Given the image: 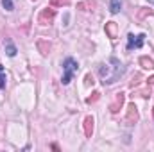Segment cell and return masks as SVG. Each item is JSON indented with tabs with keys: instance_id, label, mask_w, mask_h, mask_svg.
I'll return each mask as SVG.
<instances>
[{
	"instance_id": "obj_4",
	"label": "cell",
	"mask_w": 154,
	"mask_h": 152,
	"mask_svg": "<svg viewBox=\"0 0 154 152\" xmlns=\"http://www.w3.org/2000/svg\"><path fill=\"white\" fill-rule=\"evenodd\" d=\"M91 132H93V118L88 116V118L84 120V134H86L88 138H91Z\"/></svg>"
},
{
	"instance_id": "obj_1",
	"label": "cell",
	"mask_w": 154,
	"mask_h": 152,
	"mask_svg": "<svg viewBox=\"0 0 154 152\" xmlns=\"http://www.w3.org/2000/svg\"><path fill=\"white\" fill-rule=\"evenodd\" d=\"M77 68H79V65H77V61L74 57H66V59L63 61V79H61V82H63L65 86L70 84V81H72L74 74L77 72Z\"/></svg>"
},
{
	"instance_id": "obj_12",
	"label": "cell",
	"mask_w": 154,
	"mask_h": 152,
	"mask_svg": "<svg viewBox=\"0 0 154 152\" xmlns=\"http://www.w3.org/2000/svg\"><path fill=\"white\" fill-rule=\"evenodd\" d=\"M2 5H4V9H5V11H13V9H14L13 0H2Z\"/></svg>"
},
{
	"instance_id": "obj_2",
	"label": "cell",
	"mask_w": 154,
	"mask_h": 152,
	"mask_svg": "<svg viewBox=\"0 0 154 152\" xmlns=\"http://www.w3.org/2000/svg\"><path fill=\"white\" fill-rule=\"evenodd\" d=\"M143 43H145V34H138V36L129 34V36H127V48H129V50H131V48H140Z\"/></svg>"
},
{
	"instance_id": "obj_7",
	"label": "cell",
	"mask_w": 154,
	"mask_h": 152,
	"mask_svg": "<svg viewBox=\"0 0 154 152\" xmlns=\"http://www.w3.org/2000/svg\"><path fill=\"white\" fill-rule=\"evenodd\" d=\"M120 5H122V0H111V2H109V11H111L113 14H116V13L120 11Z\"/></svg>"
},
{
	"instance_id": "obj_17",
	"label": "cell",
	"mask_w": 154,
	"mask_h": 152,
	"mask_svg": "<svg viewBox=\"0 0 154 152\" xmlns=\"http://www.w3.org/2000/svg\"><path fill=\"white\" fill-rule=\"evenodd\" d=\"M149 82H151V84L154 86V77H151V79H149Z\"/></svg>"
},
{
	"instance_id": "obj_9",
	"label": "cell",
	"mask_w": 154,
	"mask_h": 152,
	"mask_svg": "<svg viewBox=\"0 0 154 152\" xmlns=\"http://www.w3.org/2000/svg\"><path fill=\"white\" fill-rule=\"evenodd\" d=\"M38 48L41 50V54L45 56V54H48V50H50V43H48V41H38Z\"/></svg>"
},
{
	"instance_id": "obj_14",
	"label": "cell",
	"mask_w": 154,
	"mask_h": 152,
	"mask_svg": "<svg viewBox=\"0 0 154 152\" xmlns=\"http://www.w3.org/2000/svg\"><path fill=\"white\" fill-rule=\"evenodd\" d=\"M70 2L68 0H50V5L52 7H56V5H68Z\"/></svg>"
},
{
	"instance_id": "obj_11",
	"label": "cell",
	"mask_w": 154,
	"mask_h": 152,
	"mask_svg": "<svg viewBox=\"0 0 154 152\" xmlns=\"http://www.w3.org/2000/svg\"><path fill=\"white\" fill-rule=\"evenodd\" d=\"M129 120H138V113H136V108H134V104H131L129 106Z\"/></svg>"
},
{
	"instance_id": "obj_15",
	"label": "cell",
	"mask_w": 154,
	"mask_h": 152,
	"mask_svg": "<svg viewBox=\"0 0 154 152\" xmlns=\"http://www.w3.org/2000/svg\"><path fill=\"white\" fill-rule=\"evenodd\" d=\"M99 95H100V93H99V91H95V93H93V97H90V99H88L86 102H88V104H91V102H95V100L99 99Z\"/></svg>"
},
{
	"instance_id": "obj_6",
	"label": "cell",
	"mask_w": 154,
	"mask_h": 152,
	"mask_svg": "<svg viewBox=\"0 0 154 152\" xmlns=\"http://www.w3.org/2000/svg\"><path fill=\"white\" fill-rule=\"evenodd\" d=\"M106 31H108L109 38H115V36H116V23H115V22H109V23H106Z\"/></svg>"
},
{
	"instance_id": "obj_3",
	"label": "cell",
	"mask_w": 154,
	"mask_h": 152,
	"mask_svg": "<svg viewBox=\"0 0 154 152\" xmlns=\"http://www.w3.org/2000/svg\"><path fill=\"white\" fill-rule=\"evenodd\" d=\"M54 14H56V11H54L52 7H47V9H43V11L39 13L38 22L41 23V25H48V23L54 20Z\"/></svg>"
},
{
	"instance_id": "obj_5",
	"label": "cell",
	"mask_w": 154,
	"mask_h": 152,
	"mask_svg": "<svg viewBox=\"0 0 154 152\" xmlns=\"http://www.w3.org/2000/svg\"><path fill=\"white\" fill-rule=\"evenodd\" d=\"M122 102H124V93H116V102L111 106V111H113V113L118 111V108L122 106Z\"/></svg>"
},
{
	"instance_id": "obj_8",
	"label": "cell",
	"mask_w": 154,
	"mask_h": 152,
	"mask_svg": "<svg viewBox=\"0 0 154 152\" xmlns=\"http://www.w3.org/2000/svg\"><path fill=\"white\" fill-rule=\"evenodd\" d=\"M5 52H7L9 57H14V56H16V47H14L11 41H7V43H5Z\"/></svg>"
},
{
	"instance_id": "obj_13",
	"label": "cell",
	"mask_w": 154,
	"mask_h": 152,
	"mask_svg": "<svg viewBox=\"0 0 154 152\" xmlns=\"http://www.w3.org/2000/svg\"><path fill=\"white\" fill-rule=\"evenodd\" d=\"M5 88V75H4V66L0 65V90Z\"/></svg>"
},
{
	"instance_id": "obj_16",
	"label": "cell",
	"mask_w": 154,
	"mask_h": 152,
	"mask_svg": "<svg viewBox=\"0 0 154 152\" xmlns=\"http://www.w3.org/2000/svg\"><path fill=\"white\" fill-rule=\"evenodd\" d=\"M86 84H93V79L90 75H86Z\"/></svg>"
},
{
	"instance_id": "obj_18",
	"label": "cell",
	"mask_w": 154,
	"mask_h": 152,
	"mask_svg": "<svg viewBox=\"0 0 154 152\" xmlns=\"http://www.w3.org/2000/svg\"><path fill=\"white\" fill-rule=\"evenodd\" d=\"M149 2H152V4H154V0H149Z\"/></svg>"
},
{
	"instance_id": "obj_10",
	"label": "cell",
	"mask_w": 154,
	"mask_h": 152,
	"mask_svg": "<svg viewBox=\"0 0 154 152\" xmlns=\"http://www.w3.org/2000/svg\"><path fill=\"white\" fill-rule=\"evenodd\" d=\"M140 65H143V68H154V61L151 57H140Z\"/></svg>"
}]
</instances>
